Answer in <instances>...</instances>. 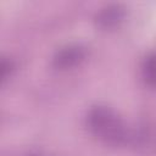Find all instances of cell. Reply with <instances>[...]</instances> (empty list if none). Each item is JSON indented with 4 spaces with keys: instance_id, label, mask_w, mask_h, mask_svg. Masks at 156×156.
Instances as JSON below:
<instances>
[{
    "instance_id": "1",
    "label": "cell",
    "mask_w": 156,
    "mask_h": 156,
    "mask_svg": "<svg viewBox=\"0 0 156 156\" xmlns=\"http://www.w3.org/2000/svg\"><path fill=\"white\" fill-rule=\"evenodd\" d=\"M88 127L94 135L112 145L123 144L128 132L121 118L108 107L95 106L88 113Z\"/></svg>"
},
{
    "instance_id": "4",
    "label": "cell",
    "mask_w": 156,
    "mask_h": 156,
    "mask_svg": "<svg viewBox=\"0 0 156 156\" xmlns=\"http://www.w3.org/2000/svg\"><path fill=\"white\" fill-rule=\"evenodd\" d=\"M143 76L147 84L156 87V56H150L143 65Z\"/></svg>"
},
{
    "instance_id": "3",
    "label": "cell",
    "mask_w": 156,
    "mask_h": 156,
    "mask_svg": "<svg viewBox=\"0 0 156 156\" xmlns=\"http://www.w3.org/2000/svg\"><path fill=\"white\" fill-rule=\"evenodd\" d=\"M124 16V9L118 5H111L104 9L96 16V23L102 28H111L119 23Z\"/></svg>"
},
{
    "instance_id": "2",
    "label": "cell",
    "mask_w": 156,
    "mask_h": 156,
    "mask_svg": "<svg viewBox=\"0 0 156 156\" xmlns=\"http://www.w3.org/2000/svg\"><path fill=\"white\" fill-rule=\"evenodd\" d=\"M85 57V49L80 45H68L58 50L54 58L52 65L58 69H67L82 62Z\"/></svg>"
}]
</instances>
